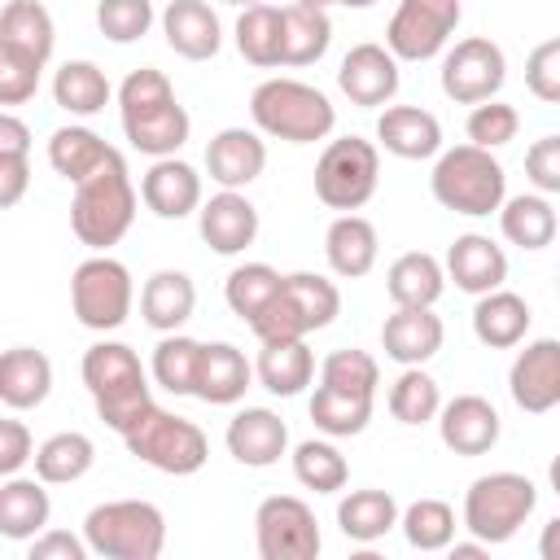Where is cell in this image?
I'll return each mask as SVG.
<instances>
[{
    "label": "cell",
    "instance_id": "obj_1",
    "mask_svg": "<svg viewBox=\"0 0 560 560\" xmlns=\"http://www.w3.org/2000/svg\"><path fill=\"white\" fill-rule=\"evenodd\" d=\"M118 114H122V136L136 153L149 158H175L192 131L188 109L175 101V88L162 70L140 66L122 79L118 88Z\"/></svg>",
    "mask_w": 560,
    "mask_h": 560
},
{
    "label": "cell",
    "instance_id": "obj_2",
    "mask_svg": "<svg viewBox=\"0 0 560 560\" xmlns=\"http://www.w3.org/2000/svg\"><path fill=\"white\" fill-rule=\"evenodd\" d=\"M83 385L96 402V416L122 438L149 407H153V394H149V372L140 363V354L127 346V341H96L83 350Z\"/></svg>",
    "mask_w": 560,
    "mask_h": 560
},
{
    "label": "cell",
    "instance_id": "obj_3",
    "mask_svg": "<svg viewBox=\"0 0 560 560\" xmlns=\"http://www.w3.org/2000/svg\"><path fill=\"white\" fill-rule=\"evenodd\" d=\"M131 223H136V184L127 175L122 153L114 149L101 171H92L83 184H74L70 228L88 249L109 254V245H118L131 232Z\"/></svg>",
    "mask_w": 560,
    "mask_h": 560
},
{
    "label": "cell",
    "instance_id": "obj_4",
    "mask_svg": "<svg viewBox=\"0 0 560 560\" xmlns=\"http://www.w3.org/2000/svg\"><path fill=\"white\" fill-rule=\"evenodd\" d=\"M429 192H433L438 206H446L455 214L486 219L508 201V175H503V162L490 149L468 140V144H455V149L438 153L433 175H429Z\"/></svg>",
    "mask_w": 560,
    "mask_h": 560
},
{
    "label": "cell",
    "instance_id": "obj_5",
    "mask_svg": "<svg viewBox=\"0 0 560 560\" xmlns=\"http://www.w3.org/2000/svg\"><path fill=\"white\" fill-rule=\"evenodd\" d=\"M249 118L262 136L289 144H315L337 127L332 101L302 79H262L249 96Z\"/></svg>",
    "mask_w": 560,
    "mask_h": 560
},
{
    "label": "cell",
    "instance_id": "obj_6",
    "mask_svg": "<svg viewBox=\"0 0 560 560\" xmlns=\"http://www.w3.org/2000/svg\"><path fill=\"white\" fill-rule=\"evenodd\" d=\"M92 556L105 560H158L166 547V516L149 499H109L83 516Z\"/></svg>",
    "mask_w": 560,
    "mask_h": 560
},
{
    "label": "cell",
    "instance_id": "obj_7",
    "mask_svg": "<svg viewBox=\"0 0 560 560\" xmlns=\"http://www.w3.org/2000/svg\"><path fill=\"white\" fill-rule=\"evenodd\" d=\"M341 315V293L319 271H293L284 276L280 293L262 306V315L249 319V332L258 341H293L306 332L328 328Z\"/></svg>",
    "mask_w": 560,
    "mask_h": 560
},
{
    "label": "cell",
    "instance_id": "obj_8",
    "mask_svg": "<svg viewBox=\"0 0 560 560\" xmlns=\"http://www.w3.org/2000/svg\"><path fill=\"white\" fill-rule=\"evenodd\" d=\"M122 442L140 464H149V468H158L166 477H192L210 459L206 433L188 416H175V411H166L158 402L122 433Z\"/></svg>",
    "mask_w": 560,
    "mask_h": 560
},
{
    "label": "cell",
    "instance_id": "obj_9",
    "mask_svg": "<svg viewBox=\"0 0 560 560\" xmlns=\"http://www.w3.org/2000/svg\"><path fill=\"white\" fill-rule=\"evenodd\" d=\"M538 503V490L525 472H486L464 494V529L490 547L516 538V529L529 521Z\"/></svg>",
    "mask_w": 560,
    "mask_h": 560
},
{
    "label": "cell",
    "instance_id": "obj_10",
    "mask_svg": "<svg viewBox=\"0 0 560 560\" xmlns=\"http://www.w3.org/2000/svg\"><path fill=\"white\" fill-rule=\"evenodd\" d=\"M381 184V149L363 136H341L328 140V149L315 162V197L328 210H363L376 197Z\"/></svg>",
    "mask_w": 560,
    "mask_h": 560
},
{
    "label": "cell",
    "instance_id": "obj_11",
    "mask_svg": "<svg viewBox=\"0 0 560 560\" xmlns=\"http://www.w3.org/2000/svg\"><path fill=\"white\" fill-rule=\"evenodd\" d=\"M131 302H136V284H131V271L127 262L109 258V254H92L74 267L70 276V311L83 328L92 332H114L127 324L131 315Z\"/></svg>",
    "mask_w": 560,
    "mask_h": 560
},
{
    "label": "cell",
    "instance_id": "obj_12",
    "mask_svg": "<svg viewBox=\"0 0 560 560\" xmlns=\"http://www.w3.org/2000/svg\"><path fill=\"white\" fill-rule=\"evenodd\" d=\"M254 542L262 560H315L324 538L315 512L298 494H271L254 512Z\"/></svg>",
    "mask_w": 560,
    "mask_h": 560
},
{
    "label": "cell",
    "instance_id": "obj_13",
    "mask_svg": "<svg viewBox=\"0 0 560 560\" xmlns=\"http://www.w3.org/2000/svg\"><path fill=\"white\" fill-rule=\"evenodd\" d=\"M459 18H464L459 0H398L385 26V48L398 61H429L446 48Z\"/></svg>",
    "mask_w": 560,
    "mask_h": 560
},
{
    "label": "cell",
    "instance_id": "obj_14",
    "mask_svg": "<svg viewBox=\"0 0 560 560\" xmlns=\"http://www.w3.org/2000/svg\"><path fill=\"white\" fill-rule=\"evenodd\" d=\"M508 79V57L490 35H468L442 57V92L455 105L494 101Z\"/></svg>",
    "mask_w": 560,
    "mask_h": 560
},
{
    "label": "cell",
    "instance_id": "obj_15",
    "mask_svg": "<svg viewBox=\"0 0 560 560\" xmlns=\"http://www.w3.org/2000/svg\"><path fill=\"white\" fill-rule=\"evenodd\" d=\"M508 389H512V402L529 416L560 407V337L529 341L508 368Z\"/></svg>",
    "mask_w": 560,
    "mask_h": 560
},
{
    "label": "cell",
    "instance_id": "obj_16",
    "mask_svg": "<svg viewBox=\"0 0 560 560\" xmlns=\"http://www.w3.org/2000/svg\"><path fill=\"white\" fill-rule=\"evenodd\" d=\"M197 232L201 241L232 258V254H245L254 241H258V206L241 192V188H219L210 201H201L197 210Z\"/></svg>",
    "mask_w": 560,
    "mask_h": 560
},
{
    "label": "cell",
    "instance_id": "obj_17",
    "mask_svg": "<svg viewBox=\"0 0 560 560\" xmlns=\"http://www.w3.org/2000/svg\"><path fill=\"white\" fill-rule=\"evenodd\" d=\"M337 88L350 96V105H389L398 96V57L385 44H354L337 66Z\"/></svg>",
    "mask_w": 560,
    "mask_h": 560
},
{
    "label": "cell",
    "instance_id": "obj_18",
    "mask_svg": "<svg viewBox=\"0 0 560 560\" xmlns=\"http://www.w3.org/2000/svg\"><path fill=\"white\" fill-rule=\"evenodd\" d=\"M438 433H442L446 451H455L464 459H477V455L494 451V442H499V411L481 394H455L438 411Z\"/></svg>",
    "mask_w": 560,
    "mask_h": 560
},
{
    "label": "cell",
    "instance_id": "obj_19",
    "mask_svg": "<svg viewBox=\"0 0 560 560\" xmlns=\"http://www.w3.org/2000/svg\"><path fill=\"white\" fill-rule=\"evenodd\" d=\"M228 455L245 468H271L289 451V424L271 407H241L228 420Z\"/></svg>",
    "mask_w": 560,
    "mask_h": 560
},
{
    "label": "cell",
    "instance_id": "obj_20",
    "mask_svg": "<svg viewBox=\"0 0 560 560\" xmlns=\"http://www.w3.org/2000/svg\"><path fill=\"white\" fill-rule=\"evenodd\" d=\"M376 144L402 162H424L442 153V122L420 105H385L376 118Z\"/></svg>",
    "mask_w": 560,
    "mask_h": 560
},
{
    "label": "cell",
    "instance_id": "obj_21",
    "mask_svg": "<svg viewBox=\"0 0 560 560\" xmlns=\"http://www.w3.org/2000/svg\"><path fill=\"white\" fill-rule=\"evenodd\" d=\"M267 166V144L249 127H223L206 144V171L219 188H249Z\"/></svg>",
    "mask_w": 560,
    "mask_h": 560
},
{
    "label": "cell",
    "instance_id": "obj_22",
    "mask_svg": "<svg viewBox=\"0 0 560 560\" xmlns=\"http://www.w3.org/2000/svg\"><path fill=\"white\" fill-rule=\"evenodd\" d=\"M140 201L158 219H188L192 210H201V175H197V166H188L179 158H153V166L140 179Z\"/></svg>",
    "mask_w": 560,
    "mask_h": 560
},
{
    "label": "cell",
    "instance_id": "obj_23",
    "mask_svg": "<svg viewBox=\"0 0 560 560\" xmlns=\"http://www.w3.org/2000/svg\"><path fill=\"white\" fill-rule=\"evenodd\" d=\"M446 280H455V289H464L472 298H481L490 289H503V280H508L503 245H494L486 232L455 236V245L446 249Z\"/></svg>",
    "mask_w": 560,
    "mask_h": 560
},
{
    "label": "cell",
    "instance_id": "obj_24",
    "mask_svg": "<svg viewBox=\"0 0 560 560\" xmlns=\"http://www.w3.org/2000/svg\"><path fill=\"white\" fill-rule=\"evenodd\" d=\"M442 319L433 315V306H398L385 324H381V350L402 363V368H420L442 350Z\"/></svg>",
    "mask_w": 560,
    "mask_h": 560
},
{
    "label": "cell",
    "instance_id": "obj_25",
    "mask_svg": "<svg viewBox=\"0 0 560 560\" xmlns=\"http://www.w3.org/2000/svg\"><path fill=\"white\" fill-rule=\"evenodd\" d=\"M162 35L175 57L184 61H210L223 48L219 13L206 0H171L162 9Z\"/></svg>",
    "mask_w": 560,
    "mask_h": 560
},
{
    "label": "cell",
    "instance_id": "obj_26",
    "mask_svg": "<svg viewBox=\"0 0 560 560\" xmlns=\"http://www.w3.org/2000/svg\"><path fill=\"white\" fill-rule=\"evenodd\" d=\"M52 44H57V26H52V13L39 0H4V9H0V52H13V57L44 70L48 57H52Z\"/></svg>",
    "mask_w": 560,
    "mask_h": 560
},
{
    "label": "cell",
    "instance_id": "obj_27",
    "mask_svg": "<svg viewBox=\"0 0 560 560\" xmlns=\"http://www.w3.org/2000/svg\"><path fill=\"white\" fill-rule=\"evenodd\" d=\"M324 258H328L332 276H341V280L368 276L376 267V258H381V236H376L372 219H363L354 210L337 214L328 223V232H324Z\"/></svg>",
    "mask_w": 560,
    "mask_h": 560
},
{
    "label": "cell",
    "instance_id": "obj_28",
    "mask_svg": "<svg viewBox=\"0 0 560 560\" xmlns=\"http://www.w3.org/2000/svg\"><path fill=\"white\" fill-rule=\"evenodd\" d=\"M197 311V284L188 271L162 267L140 289V315L153 332H179Z\"/></svg>",
    "mask_w": 560,
    "mask_h": 560
},
{
    "label": "cell",
    "instance_id": "obj_29",
    "mask_svg": "<svg viewBox=\"0 0 560 560\" xmlns=\"http://www.w3.org/2000/svg\"><path fill=\"white\" fill-rule=\"evenodd\" d=\"M48 481L39 477H4L0 486V534L9 542H31L35 534L48 529V516H52V499L44 490Z\"/></svg>",
    "mask_w": 560,
    "mask_h": 560
},
{
    "label": "cell",
    "instance_id": "obj_30",
    "mask_svg": "<svg viewBox=\"0 0 560 560\" xmlns=\"http://www.w3.org/2000/svg\"><path fill=\"white\" fill-rule=\"evenodd\" d=\"M529 302L521 298V293H512V289H490V293H481L477 298V306H472V332H477V341L481 346H490V350H512V346H521L525 341V332H529Z\"/></svg>",
    "mask_w": 560,
    "mask_h": 560
},
{
    "label": "cell",
    "instance_id": "obj_31",
    "mask_svg": "<svg viewBox=\"0 0 560 560\" xmlns=\"http://www.w3.org/2000/svg\"><path fill=\"white\" fill-rule=\"evenodd\" d=\"M52 389V363L35 346H13L0 359V402L9 411H31Z\"/></svg>",
    "mask_w": 560,
    "mask_h": 560
},
{
    "label": "cell",
    "instance_id": "obj_32",
    "mask_svg": "<svg viewBox=\"0 0 560 560\" xmlns=\"http://www.w3.org/2000/svg\"><path fill=\"white\" fill-rule=\"evenodd\" d=\"M249 381H254L249 359L232 341H210L206 354H201V376H197V394L192 398H201L210 407H232V402L245 398Z\"/></svg>",
    "mask_w": 560,
    "mask_h": 560
},
{
    "label": "cell",
    "instance_id": "obj_33",
    "mask_svg": "<svg viewBox=\"0 0 560 560\" xmlns=\"http://www.w3.org/2000/svg\"><path fill=\"white\" fill-rule=\"evenodd\" d=\"M254 376L267 394L276 398H293L311 385L315 376V354L306 350V337H293V341H262L258 350V363H254Z\"/></svg>",
    "mask_w": 560,
    "mask_h": 560
},
{
    "label": "cell",
    "instance_id": "obj_34",
    "mask_svg": "<svg viewBox=\"0 0 560 560\" xmlns=\"http://www.w3.org/2000/svg\"><path fill=\"white\" fill-rule=\"evenodd\" d=\"M442 289H446V267L424 249L398 254L385 271V293L394 298V306H433Z\"/></svg>",
    "mask_w": 560,
    "mask_h": 560
},
{
    "label": "cell",
    "instance_id": "obj_35",
    "mask_svg": "<svg viewBox=\"0 0 560 560\" xmlns=\"http://www.w3.org/2000/svg\"><path fill=\"white\" fill-rule=\"evenodd\" d=\"M109 144L92 131V127H79V122H70V127H57L52 136H48V166L61 175V179H70V184H83L92 171H101L105 162H109Z\"/></svg>",
    "mask_w": 560,
    "mask_h": 560
},
{
    "label": "cell",
    "instance_id": "obj_36",
    "mask_svg": "<svg viewBox=\"0 0 560 560\" xmlns=\"http://www.w3.org/2000/svg\"><path fill=\"white\" fill-rule=\"evenodd\" d=\"M398 499L389 490H350L341 503H337V525L350 542H376L385 538L394 525H398Z\"/></svg>",
    "mask_w": 560,
    "mask_h": 560
},
{
    "label": "cell",
    "instance_id": "obj_37",
    "mask_svg": "<svg viewBox=\"0 0 560 560\" xmlns=\"http://www.w3.org/2000/svg\"><path fill=\"white\" fill-rule=\"evenodd\" d=\"M332 44L328 9L284 4V35H280V66H315Z\"/></svg>",
    "mask_w": 560,
    "mask_h": 560
},
{
    "label": "cell",
    "instance_id": "obj_38",
    "mask_svg": "<svg viewBox=\"0 0 560 560\" xmlns=\"http://www.w3.org/2000/svg\"><path fill=\"white\" fill-rule=\"evenodd\" d=\"M96 464V446L88 433L79 429H66V433H52L35 446V477L48 481V486H70L79 477H88Z\"/></svg>",
    "mask_w": 560,
    "mask_h": 560
},
{
    "label": "cell",
    "instance_id": "obj_39",
    "mask_svg": "<svg viewBox=\"0 0 560 560\" xmlns=\"http://www.w3.org/2000/svg\"><path fill=\"white\" fill-rule=\"evenodd\" d=\"M499 228L516 249H547L556 241V210L547 192H521L499 206Z\"/></svg>",
    "mask_w": 560,
    "mask_h": 560
},
{
    "label": "cell",
    "instance_id": "obj_40",
    "mask_svg": "<svg viewBox=\"0 0 560 560\" xmlns=\"http://www.w3.org/2000/svg\"><path fill=\"white\" fill-rule=\"evenodd\" d=\"M201 354H206V341L197 337H184V332H162V341L153 346V381L184 398V394H197V376H201Z\"/></svg>",
    "mask_w": 560,
    "mask_h": 560
},
{
    "label": "cell",
    "instance_id": "obj_41",
    "mask_svg": "<svg viewBox=\"0 0 560 560\" xmlns=\"http://www.w3.org/2000/svg\"><path fill=\"white\" fill-rule=\"evenodd\" d=\"M52 101L57 109L74 114V118H92L109 105V79L96 61H66L57 74H52Z\"/></svg>",
    "mask_w": 560,
    "mask_h": 560
},
{
    "label": "cell",
    "instance_id": "obj_42",
    "mask_svg": "<svg viewBox=\"0 0 560 560\" xmlns=\"http://www.w3.org/2000/svg\"><path fill=\"white\" fill-rule=\"evenodd\" d=\"M280 35H284V9L262 4V0L241 9V18H236V52L249 66H258V70L280 66Z\"/></svg>",
    "mask_w": 560,
    "mask_h": 560
},
{
    "label": "cell",
    "instance_id": "obj_43",
    "mask_svg": "<svg viewBox=\"0 0 560 560\" xmlns=\"http://www.w3.org/2000/svg\"><path fill=\"white\" fill-rule=\"evenodd\" d=\"M311 420L328 438H354L372 420V398L368 394H346V389H332V385H315V394H311Z\"/></svg>",
    "mask_w": 560,
    "mask_h": 560
},
{
    "label": "cell",
    "instance_id": "obj_44",
    "mask_svg": "<svg viewBox=\"0 0 560 560\" xmlns=\"http://www.w3.org/2000/svg\"><path fill=\"white\" fill-rule=\"evenodd\" d=\"M293 477L315 494H337L350 481V464L332 442L311 438V442H298L293 451Z\"/></svg>",
    "mask_w": 560,
    "mask_h": 560
},
{
    "label": "cell",
    "instance_id": "obj_45",
    "mask_svg": "<svg viewBox=\"0 0 560 560\" xmlns=\"http://www.w3.org/2000/svg\"><path fill=\"white\" fill-rule=\"evenodd\" d=\"M280 284H284V276H280L271 262H241V267H232L228 284H223V298H228L232 315H241V319L249 324V319L262 315V306L280 293Z\"/></svg>",
    "mask_w": 560,
    "mask_h": 560
},
{
    "label": "cell",
    "instance_id": "obj_46",
    "mask_svg": "<svg viewBox=\"0 0 560 560\" xmlns=\"http://www.w3.org/2000/svg\"><path fill=\"white\" fill-rule=\"evenodd\" d=\"M442 411V389L424 368H402L389 385V416L398 424H429Z\"/></svg>",
    "mask_w": 560,
    "mask_h": 560
},
{
    "label": "cell",
    "instance_id": "obj_47",
    "mask_svg": "<svg viewBox=\"0 0 560 560\" xmlns=\"http://www.w3.org/2000/svg\"><path fill=\"white\" fill-rule=\"evenodd\" d=\"M398 525H402V538L416 551H446L455 542V512L442 499H416L398 516Z\"/></svg>",
    "mask_w": 560,
    "mask_h": 560
},
{
    "label": "cell",
    "instance_id": "obj_48",
    "mask_svg": "<svg viewBox=\"0 0 560 560\" xmlns=\"http://www.w3.org/2000/svg\"><path fill=\"white\" fill-rule=\"evenodd\" d=\"M319 385H332V389H346V394H368L376 398V385H381V363L368 354V350H332L324 363H319Z\"/></svg>",
    "mask_w": 560,
    "mask_h": 560
},
{
    "label": "cell",
    "instance_id": "obj_49",
    "mask_svg": "<svg viewBox=\"0 0 560 560\" xmlns=\"http://www.w3.org/2000/svg\"><path fill=\"white\" fill-rule=\"evenodd\" d=\"M96 26L114 44H136L153 26V0H101L96 4Z\"/></svg>",
    "mask_w": 560,
    "mask_h": 560
},
{
    "label": "cell",
    "instance_id": "obj_50",
    "mask_svg": "<svg viewBox=\"0 0 560 560\" xmlns=\"http://www.w3.org/2000/svg\"><path fill=\"white\" fill-rule=\"evenodd\" d=\"M464 131H468L472 144H481V149H499V144L516 140V131H521V114H516V105H508V101H481V105H472Z\"/></svg>",
    "mask_w": 560,
    "mask_h": 560
},
{
    "label": "cell",
    "instance_id": "obj_51",
    "mask_svg": "<svg viewBox=\"0 0 560 560\" xmlns=\"http://www.w3.org/2000/svg\"><path fill=\"white\" fill-rule=\"evenodd\" d=\"M525 88L547 101V105H560V35L556 39H542L529 57H525Z\"/></svg>",
    "mask_w": 560,
    "mask_h": 560
},
{
    "label": "cell",
    "instance_id": "obj_52",
    "mask_svg": "<svg viewBox=\"0 0 560 560\" xmlns=\"http://www.w3.org/2000/svg\"><path fill=\"white\" fill-rule=\"evenodd\" d=\"M525 175L538 192H560V136H538L525 149Z\"/></svg>",
    "mask_w": 560,
    "mask_h": 560
},
{
    "label": "cell",
    "instance_id": "obj_53",
    "mask_svg": "<svg viewBox=\"0 0 560 560\" xmlns=\"http://www.w3.org/2000/svg\"><path fill=\"white\" fill-rule=\"evenodd\" d=\"M39 92V66L13 57V52H0V105H22Z\"/></svg>",
    "mask_w": 560,
    "mask_h": 560
},
{
    "label": "cell",
    "instance_id": "obj_54",
    "mask_svg": "<svg viewBox=\"0 0 560 560\" xmlns=\"http://www.w3.org/2000/svg\"><path fill=\"white\" fill-rule=\"evenodd\" d=\"M22 464H35V438L22 420H0V477L22 472Z\"/></svg>",
    "mask_w": 560,
    "mask_h": 560
},
{
    "label": "cell",
    "instance_id": "obj_55",
    "mask_svg": "<svg viewBox=\"0 0 560 560\" xmlns=\"http://www.w3.org/2000/svg\"><path fill=\"white\" fill-rule=\"evenodd\" d=\"M88 538H74L70 529H44L31 538V560H88Z\"/></svg>",
    "mask_w": 560,
    "mask_h": 560
},
{
    "label": "cell",
    "instance_id": "obj_56",
    "mask_svg": "<svg viewBox=\"0 0 560 560\" xmlns=\"http://www.w3.org/2000/svg\"><path fill=\"white\" fill-rule=\"evenodd\" d=\"M31 184V153H0V206L13 210Z\"/></svg>",
    "mask_w": 560,
    "mask_h": 560
},
{
    "label": "cell",
    "instance_id": "obj_57",
    "mask_svg": "<svg viewBox=\"0 0 560 560\" xmlns=\"http://www.w3.org/2000/svg\"><path fill=\"white\" fill-rule=\"evenodd\" d=\"M0 153H31V127L18 114H0Z\"/></svg>",
    "mask_w": 560,
    "mask_h": 560
},
{
    "label": "cell",
    "instance_id": "obj_58",
    "mask_svg": "<svg viewBox=\"0 0 560 560\" xmlns=\"http://www.w3.org/2000/svg\"><path fill=\"white\" fill-rule=\"evenodd\" d=\"M538 556L542 560H560V516H551L538 534Z\"/></svg>",
    "mask_w": 560,
    "mask_h": 560
},
{
    "label": "cell",
    "instance_id": "obj_59",
    "mask_svg": "<svg viewBox=\"0 0 560 560\" xmlns=\"http://www.w3.org/2000/svg\"><path fill=\"white\" fill-rule=\"evenodd\" d=\"M490 551V542H481V538H472V542H451V556L455 560H481Z\"/></svg>",
    "mask_w": 560,
    "mask_h": 560
},
{
    "label": "cell",
    "instance_id": "obj_60",
    "mask_svg": "<svg viewBox=\"0 0 560 560\" xmlns=\"http://www.w3.org/2000/svg\"><path fill=\"white\" fill-rule=\"evenodd\" d=\"M547 481H551V490H556V494H560V455H556V459H551V468H547Z\"/></svg>",
    "mask_w": 560,
    "mask_h": 560
},
{
    "label": "cell",
    "instance_id": "obj_61",
    "mask_svg": "<svg viewBox=\"0 0 560 560\" xmlns=\"http://www.w3.org/2000/svg\"><path fill=\"white\" fill-rule=\"evenodd\" d=\"M337 4H341V9H372L376 0H337Z\"/></svg>",
    "mask_w": 560,
    "mask_h": 560
},
{
    "label": "cell",
    "instance_id": "obj_62",
    "mask_svg": "<svg viewBox=\"0 0 560 560\" xmlns=\"http://www.w3.org/2000/svg\"><path fill=\"white\" fill-rule=\"evenodd\" d=\"M293 4H311V9H328V4H337V0H293Z\"/></svg>",
    "mask_w": 560,
    "mask_h": 560
},
{
    "label": "cell",
    "instance_id": "obj_63",
    "mask_svg": "<svg viewBox=\"0 0 560 560\" xmlns=\"http://www.w3.org/2000/svg\"><path fill=\"white\" fill-rule=\"evenodd\" d=\"M223 4H241V9H249V4H258V0H223Z\"/></svg>",
    "mask_w": 560,
    "mask_h": 560
}]
</instances>
